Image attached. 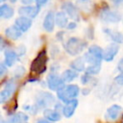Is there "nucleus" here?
<instances>
[{
  "mask_svg": "<svg viewBox=\"0 0 123 123\" xmlns=\"http://www.w3.org/2000/svg\"><path fill=\"white\" fill-rule=\"evenodd\" d=\"M22 33L27 32L30 27L32 26V19L25 17V16H19L18 18L15 19V24H14Z\"/></svg>",
  "mask_w": 123,
  "mask_h": 123,
  "instance_id": "13",
  "label": "nucleus"
},
{
  "mask_svg": "<svg viewBox=\"0 0 123 123\" xmlns=\"http://www.w3.org/2000/svg\"><path fill=\"white\" fill-rule=\"evenodd\" d=\"M5 35L7 36V37L15 40V39H17L21 37L22 32L15 25H13V26H10L9 28H7L5 30Z\"/></svg>",
  "mask_w": 123,
  "mask_h": 123,
  "instance_id": "16",
  "label": "nucleus"
},
{
  "mask_svg": "<svg viewBox=\"0 0 123 123\" xmlns=\"http://www.w3.org/2000/svg\"><path fill=\"white\" fill-rule=\"evenodd\" d=\"M111 2L113 4H115V5H119V4L123 3V0H111Z\"/></svg>",
  "mask_w": 123,
  "mask_h": 123,
  "instance_id": "36",
  "label": "nucleus"
},
{
  "mask_svg": "<svg viewBox=\"0 0 123 123\" xmlns=\"http://www.w3.org/2000/svg\"><path fill=\"white\" fill-rule=\"evenodd\" d=\"M0 2H1V3H3V2H5V0H0Z\"/></svg>",
  "mask_w": 123,
  "mask_h": 123,
  "instance_id": "38",
  "label": "nucleus"
},
{
  "mask_svg": "<svg viewBox=\"0 0 123 123\" xmlns=\"http://www.w3.org/2000/svg\"><path fill=\"white\" fill-rule=\"evenodd\" d=\"M77 106H78V101H77L76 99H75V100H72V101H70V102H68V103H66L65 106H64L63 109H62L63 115H64L65 117H70V116H72L73 113H74V111H75V110H76V108H77Z\"/></svg>",
  "mask_w": 123,
  "mask_h": 123,
  "instance_id": "15",
  "label": "nucleus"
},
{
  "mask_svg": "<svg viewBox=\"0 0 123 123\" xmlns=\"http://www.w3.org/2000/svg\"><path fill=\"white\" fill-rule=\"evenodd\" d=\"M28 117L24 113H16L9 118L5 123H27Z\"/></svg>",
  "mask_w": 123,
  "mask_h": 123,
  "instance_id": "23",
  "label": "nucleus"
},
{
  "mask_svg": "<svg viewBox=\"0 0 123 123\" xmlns=\"http://www.w3.org/2000/svg\"><path fill=\"white\" fill-rule=\"evenodd\" d=\"M63 12L72 19L74 20H79L80 19V16H79V13H78V9L77 7L71 3V2H64L62 6Z\"/></svg>",
  "mask_w": 123,
  "mask_h": 123,
  "instance_id": "10",
  "label": "nucleus"
},
{
  "mask_svg": "<svg viewBox=\"0 0 123 123\" xmlns=\"http://www.w3.org/2000/svg\"><path fill=\"white\" fill-rule=\"evenodd\" d=\"M15 87H16L15 83L12 80L9 81L6 84V86H4V88L2 89L1 93H0V102L5 103L6 101H8L12 97V95L13 94V92L15 90Z\"/></svg>",
  "mask_w": 123,
  "mask_h": 123,
  "instance_id": "7",
  "label": "nucleus"
},
{
  "mask_svg": "<svg viewBox=\"0 0 123 123\" xmlns=\"http://www.w3.org/2000/svg\"><path fill=\"white\" fill-rule=\"evenodd\" d=\"M47 85L50 89L59 91L64 86V82L57 73H50L47 77Z\"/></svg>",
  "mask_w": 123,
  "mask_h": 123,
  "instance_id": "5",
  "label": "nucleus"
},
{
  "mask_svg": "<svg viewBox=\"0 0 123 123\" xmlns=\"http://www.w3.org/2000/svg\"><path fill=\"white\" fill-rule=\"evenodd\" d=\"M117 68H118L119 71H123V58L119 61V62L117 64Z\"/></svg>",
  "mask_w": 123,
  "mask_h": 123,
  "instance_id": "31",
  "label": "nucleus"
},
{
  "mask_svg": "<svg viewBox=\"0 0 123 123\" xmlns=\"http://www.w3.org/2000/svg\"><path fill=\"white\" fill-rule=\"evenodd\" d=\"M114 81L119 86H123V71H120V73L114 78Z\"/></svg>",
  "mask_w": 123,
  "mask_h": 123,
  "instance_id": "27",
  "label": "nucleus"
},
{
  "mask_svg": "<svg viewBox=\"0 0 123 123\" xmlns=\"http://www.w3.org/2000/svg\"><path fill=\"white\" fill-rule=\"evenodd\" d=\"M100 18L108 23H115L120 21L121 19V15L119 12H115V11H111L110 9H106L103 10L100 13Z\"/></svg>",
  "mask_w": 123,
  "mask_h": 123,
  "instance_id": "6",
  "label": "nucleus"
},
{
  "mask_svg": "<svg viewBox=\"0 0 123 123\" xmlns=\"http://www.w3.org/2000/svg\"><path fill=\"white\" fill-rule=\"evenodd\" d=\"M10 1H11V2H12V3H15V2H16V1H17V0H10Z\"/></svg>",
  "mask_w": 123,
  "mask_h": 123,
  "instance_id": "37",
  "label": "nucleus"
},
{
  "mask_svg": "<svg viewBox=\"0 0 123 123\" xmlns=\"http://www.w3.org/2000/svg\"><path fill=\"white\" fill-rule=\"evenodd\" d=\"M46 50L42 49L40 52H38L37 56L34 59V61L31 63L30 69L32 72L37 74H42L46 70L47 66V55Z\"/></svg>",
  "mask_w": 123,
  "mask_h": 123,
  "instance_id": "2",
  "label": "nucleus"
},
{
  "mask_svg": "<svg viewBox=\"0 0 123 123\" xmlns=\"http://www.w3.org/2000/svg\"><path fill=\"white\" fill-rule=\"evenodd\" d=\"M79 86L76 85H68L64 86L62 88H61L59 91H57L58 98L62 100L64 103H68L72 100H75V98L79 94Z\"/></svg>",
  "mask_w": 123,
  "mask_h": 123,
  "instance_id": "3",
  "label": "nucleus"
},
{
  "mask_svg": "<svg viewBox=\"0 0 123 123\" xmlns=\"http://www.w3.org/2000/svg\"><path fill=\"white\" fill-rule=\"evenodd\" d=\"M13 15V9L8 4H2L0 6V16L1 18H11Z\"/></svg>",
  "mask_w": 123,
  "mask_h": 123,
  "instance_id": "20",
  "label": "nucleus"
},
{
  "mask_svg": "<svg viewBox=\"0 0 123 123\" xmlns=\"http://www.w3.org/2000/svg\"><path fill=\"white\" fill-rule=\"evenodd\" d=\"M88 53H90L92 56L96 57L97 59H100V60H104V50L97 46V45H92L88 48Z\"/></svg>",
  "mask_w": 123,
  "mask_h": 123,
  "instance_id": "24",
  "label": "nucleus"
},
{
  "mask_svg": "<svg viewBox=\"0 0 123 123\" xmlns=\"http://www.w3.org/2000/svg\"><path fill=\"white\" fill-rule=\"evenodd\" d=\"M39 10L40 8H38L37 6H24L18 10V12L21 16H25L32 19L38 14Z\"/></svg>",
  "mask_w": 123,
  "mask_h": 123,
  "instance_id": "8",
  "label": "nucleus"
},
{
  "mask_svg": "<svg viewBox=\"0 0 123 123\" xmlns=\"http://www.w3.org/2000/svg\"><path fill=\"white\" fill-rule=\"evenodd\" d=\"M18 60V54L12 49L5 50V64L7 66H12Z\"/></svg>",
  "mask_w": 123,
  "mask_h": 123,
  "instance_id": "14",
  "label": "nucleus"
},
{
  "mask_svg": "<svg viewBox=\"0 0 123 123\" xmlns=\"http://www.w3.org/2000/svg\"><path fill=\"white\" fill-rule=\"evenodd\" d=\"M34 1L35 0H21V2L23 4H25V5H27V6H30V4H32Z\"/></svg>",
  "mask_w": 123,
  "mask_h": 123,
  "instance_id": "33",
  "label": "nucleus"
},
{
  "mask_svg": "<svg viewBox=\"0 0 123 123\" xmlns=\"http://www.w3.org/2000/svg\"><path fill=\"white\" fill-rule=\"evenodd\" d=\"M6 72H7V65L4 62H1V64H0V76L3 77Z\"/></svg>",
  "mask_w": 123,
  "mask_h": 123,
  "instance_id": "28",
  "label": "nucleus"
},
{
  "mask_svg": "<svg viewBox=\"0 0 123 123\" xmlns=\"http://www.w3.org/2000/svg\"><path fill=\"white\" fill-rule=\"evenodd\" d=\"M101 69V64H97V65H87L86 68V74L87 75H94L97 74Z\"/></svg>",
  "mask_w": 123,
  "mask_h": 123,
  "instance_id": "26",
  "label": "nucleus"
},
{
  "mask_svg": "<svg viewBox=\"0 0 123 123\" xmlns=\"http://www.w3.org/2000/svg\"><path fill=\"white\" fill-rule=\"evenodd\" d=\"M37 123H52V122L49 121V120H47V119H39Z\"/></svg>",
  "mask_w": 123,
  "mask_h": 123,
  "instance_id": "35",
  "label": "nucleus"
},
{
  "mask_svg": "<svg viewBox=\"0 0 123 123\" xmlns=\"http://www.w3.org/2000/svg\"><path fill=\"white\" fill-rule=\"evenodd\" d=\"M122 111H123V109L119 105H112L107 110L105 118L108 121H115L121 115Z\"/></svg>",
  "mask_w": 123,
  "mask_h": 123,
  "instance_id": "9",
  "label": "nucleus"
},
{
  "mask_svg": "<svg viewBox=\"0 0 123 123\" xmlns=\"http://www.w3.org/2000/svg\"><path fill=\"white\" fill-rule=\"evenodd\" d=\"M44 116L49 121H59L61 119V114L57 111H53L50 109H46L44 111Z\"/></svg>",
  "mask_w": 123,
  "mask_h": 123,
  "instance_id": "22",
  "label": "nucleus"
},
{
  "mask_svg": "<svg viewBox=\"0 0 123 123\" xmlns=\"http://www.w3.org/2000/svg\"><path fill=\"white\" fill-rule=\"evenodd\" d=\"M65 51L71 56H76L84 51L86 47V42L79 37H70L63 45Z\"/></svg>",
  "mask_w": 123,
  "mask_h": 123,
  "instance_id": "1",
  "label": "nucleus"
},
{
  "mask_svg": "<svg viewBox=\"0 0 123 123\" xmlns=\"http://www.w3.org/2000/svg\"><path fill=\"white\" fill-rule=\"evenodd\" d=\"M85 63H86V60L84 57H80V58H77L75 61H73L70 64L71 68L77 72H80V71H83V70H86V66H85Z\"/></svg>",
  "mask_w": 123,
  "mask_h": 123,
  "instance_id": "18",
  "label": "nucleus"
},
{
  "mask_svg": "<svg viewBox=\"0 0 123 123\" xmlns=\"http://www.w3.org/2000/svg\"><path fill=\"white\" fill-rule=\"evenodd\" d=\"M89 80H90L89 75L86 74V75H84V76H83V78H82V83H83V84H87Z\"/></svg>",
  "mask_w": 123,
  "mask_h": 123,
  "instance_id": "30",
  "label": "nucleus"
},
{
  "mask_svg": "<svg viewBox=\"0 0 123 123\" xmlns=\"http://www.w3.org/2000/svg\"><path fill=\"white\" fill-rule=\"evenodd\" d=\"M119 50V46L116 43H111L109 46H107V48L104 50V60L106 62H111L114 57L116 56V54L118 53Z\"/></svg>",
  "mask_w": 123,
  "mask_h": 123,
  "instance_id": "11",
  "label": "nucleus"
},
{
  "mask_svg": "<svg viewBox=\"0 0 123 123\" xmlns=\"http://www.w3.org/2000/svg\"><path fill=\"white\" fill-rule=\"evenodd\" d=\"M61 77L64 83H69L78 77V72L73 69H66L65 71H63V73L62 74Z\"/></svg>",
  "mask_w": 123,
  "mask_h": 123,
  "instance_id": "21",
  "label": "nucleus"
},
{
  "mask_svg": "<svg viewBox=\"0 0 123 123\" xmlns=\"http://www.w3.org/2000/svg\"><path fill=\"white\" fill-rule=\"evenodd\" d=\"M76 7L85 12H88L91 10V2L90 0H77Z\"/></svg>",
  "mask_w": 123,
  "mask_h": 123,
  "instance_id": "25",
  "label": "nucleus"
},
{
  "mask_svg": "<svg viewBox=\"0 0 123 123\" xmlns=\"http://www.w3.org/2000/svg\"><path fill=\"white\" fill-rule=\"evenodd\" d=\"M76 26H77V23H75V22H70V23L67 25V28H68V29H74Z\"/></svg>",
  "mask_w": 123,
  "mask_h": 123,
  "instance_id": "32",
  "label": "nucleus"
},
{
  "mask_svg": "<svg viewBox=\"0 0 123 123\" xmlns=\"http://www.w3.org/2000/svg\"><path fill=\"white\" fill-rule=\"evenodd\" d=\"M35 2H36V6H37L38 8H40L41 6L45 5L48 2V0H35Z\"/></svg>",
  "mask_w": 123,
  "mask_h": 123,
  "instance_id": "29",
  "label": "nucleus"
},
{
  "mask_svg": "<svg viewBox=\"0 0 123 123\" xmlns=\"http://www.w3.org/2000/svg\"><path fill=\"white\" fill-rule=\"evenodd\" d=\"M54 101H55V99L52 94H50L48 92H39L37 96L35 107L37 110L43 109V108H46V107L52 105L54 103Z\"/></svg>",
  "mask_w": 123,
  "mask_h": 123,
  "instance_id": "4",
  "label": "nucleus"
},
{
  "mask_svg": "<svg viewBox=\"0 0 123 123\" xmlns=\"http://www.w3.org/2000/svg\"><path fill=\"white\" fill-rule=\"evenodd\" d=\"M56 23V14H54L53 12H48L43 19V28L47 32H52L54 30Z\"/></svg>",
  "mask_w": 123,
  "mask_h": 123,
  "instance_id": "12",
  "label": "nucleus"
},
{
  "mask_svg": "<svg viewBox=\"0 0 123 123\" xmlns=\"http://www.w3.org/2000/svg\"><path fill=\"white\" fill-rule=\"evenodd\" d=\"M56 23L59 27L64 28L68 25V18L67 14L64 12H59L56 13Z\"/></svg>",
  "mask_w": 123,
  "mask_h": 123,
  "instance_id": "19",
  "label": "nucleus"
},
{
  "mask_svg": "<svg viewBox=\"0 0 123 123\" xmlns=\"http://www.w3.org/2000/svg\"><path fill=\"white\" fill-rule=\"evenodd\" d=\"M0 41H1V45H0V46H1V48H0V49L3 51V50H4V48H5V41H4V38H3V37H1V38H0Z\"/></svg>",
  "mask_w": 123,
  "mask_h": 123,
  "instance_id": "34",
  "label": "nucleus"
},
{
  "mask_svg": "<svg viewBox=\"0 0 123 123\" xmlns=\"http://www.w3.org/2000/svg\"><path fill=\"white\" fill-rule=\"evenodd\" d=\"M104 32L111 37L114 43H123V34L118 31H113L111 29H104Z\"/></svg>",
  "mask_w": 123,
  "mask_h": 123,
  "instance_id": "17",
  "label": "nucleus"
}]
</instances>
